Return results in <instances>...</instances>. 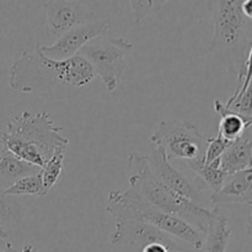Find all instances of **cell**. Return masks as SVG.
Masks as SVG:
<instances>
[{
    "instance_id": "cell-4",
    "label": "cell",
    "mask_w": 252,
    "mask_h": 252,
    "mask_svg": "<svg viewBox=\"0 0 252 252\" xmlns=\"http://www.w3.org/2000/svg\"><path fill=\"white\" fill-rule=\"evenodd\" d=\"M106 212L117 220H137L149 224L164 231L171 238L187 244L196 251H201L204 235L182 219L169 216L145 201L137 191H111L107 196Z\"/></svg>"
},
{
    "instance_id": "cell-8",
    "label": "cell",
    "mask_w": 252,
    "mask_h": 252,
    "mask_svg": "<svg viewBox=\"0 0 252 252\" xmlns=\"http://www.w3.org/2000/svg\"><path fill=\"white\" fill-rule=\"evenodd\" d=\"M112 245L126 248L129 252H140L150 244H162L170 252H196L182 245L164 231L137 220H117L111 233Z\"/></svg>"
},
{
    "instance_id": "cell-18",
    "label": "cell",
    "mask_w": 252,
    "mask_h": 252,
    "mask_svg": "<svg viewBox=\"0 0 252 252\" xmlns=\"http://www.w3.org/2000/svg\"><path fill=\"white\" fill-rule=\"evenodd\" d=\"M64 159H65V149L57 150L53 157L46 162V165L39 171L42 181H43V186L48 193L58 184L62 175H63Z\"/></svg>"
},
{
    "instance_id": "cell-10",
    "label": "cell",
    "mask_w": 252,
    "mask_h": 252,
    "mask_svg": "<svg viewBox=\"0 0 252 252\" xmlns=\"http://www.w3.org/2000/svg\"><path fill=\"white\" fill-rule=\"evenodd\" d=\"M110 25L103 20H94L91 22L79 25L63 36L54 41V43L39 47L42 53L54 61H65L76 56L84 46L93 39L107 33Z\"/></svg>"
},
{
    "instance_id": "cell-3",
    "label": "cell",
    "mask_w": 252,
    "mask_h": 252,
    "mask_svg": "<svg viewBox=\"0 0 252 252\" xmlns=\"http://www.w3.org/2000/svg\"><path fill=\"white\" fill-rule=\"evenodd\" d=\"M128 164L130 170V189L137 191L145 201L159 211L182 219L201 234H206L209 220L217 209L196 206L165 186L152 172L147 157L138 153H130Z\"/></svg>"
},
{
    "instance_id": "cell-15",
    "label": "cell",
    "mask_w": 252,
    "mask_h": 252,
    "mask_svg": "<svg viewBox=\"0 0 252 252\" xmlns=\"http://www.w3.org/2000/svg\"><path fill=\"white\" fill-rule=\"evenodd\" d=\"M231 230L228 225V218L216 211L209 220L204 234L202 252H226Z\"/></svg>"
},
{
    "instance_id": "cell-12",
    "label": "cell",
    "mask_w": 252,
    "mask_h": 252,
    "mask_svg": "<svg viewBox=\"0 0 252 252\" xmlns=\"http://www.w3.org/2000/svg\"><path fill=\"white\" fill-rule=\"evenodd\" d=\"M220 166L230 175L252 167V140L249 137H241L231 143L220 157Z\"/></svg>"
},
{
    "instance_id": "cell-26",
    "label": "cell",
    "mask_w": 252,
    "mask_h": 252,
    "mask_svg": "<svg viewBox=\"0 0 252 252\" xmlns=\"http://www.w3.org/2000/svg\"><path fill=\"white\" fill-rule=\"evenodd\" d=\"M246 235L250 236V238L252 239V211H251L250 219H249V223H248V225H246Z\"/></svg>"
},
{
    "instance_id": "cell-19",
    "label": "cell",
    "mask_w": 252,
    "mask_h": 252,
    "mask_svg": "<svg viewBox=\"0 0 252 252\" xmlns=\"http://www.w3.org/2000/svg\"><path fill=\"white\" fill-rule=\"evenodd\" d=\"M24 219V208L12 196L0 189V225H17Z\"/></svg>"
},
{
    "instance_id": "cell-1",
    "label": "cell",
    "mask_w": 252,
    "mask_h": 252,
    "mask_svg": "<svg viewBox=\"0 0 252 252\" xmlns=\"http://www.w3.org/2000/svg\"><path fill=\"white\" fill-rule=\"evenodd\" d=\"M95 71L81 56L54 61L41 48L25 52L9 68V85L15 93L31 94L46 101L73 100L95 80Z\"/></svg>"
},
{
    "instance_id": "cell-29",
    "label": "cell",
    "mask_w": 252,
    "mask_h": 252,
    "mask_svg": "<svg viewBox=\"0 0 252 252\" xmlns=\"http://www.w3.org/2000/svg\"><path fill=\"white\" fill-rule=\"evenodd\" d=\"M0 252H17V251L15 250L14 246H12L11 244H7V245H6V249H5L4 251H0Z\"/></svg>"
},
{
    "instance_id": "cell-16",
    "label": "cell",
    "mask_w": 252,
    "mask_h": 252,
    "mask_svg": "<svg viewBox=\"0 0 252 252\" xmlns=\"http://www.w3.org/2000/svg\"><path fill=\"white\" fill-rule=\"evenodd\" d=\"M186 165L196 174L204 189L212 191V194L218 193L223 189L229 175L221 169L220 159L214 160L206 165L204 161H186Z\"/></svg>"
},
{
    "instance_id": "cell-28",
    "label": "cell",
    "mask_w": 252,
    "mask_h": 252,
    "mask_svg": "<svg viewBox=\"0 0 252 252\" xmlns=\"http://www.w3.org/2000/svg\"><path fill=\"white\" fill-rule=\"evenodd\" d=\"M7 238H9V235H7L6 230L4 229V226L0 225V240H6Z\"/></svg>"
},
{
    "instance_id": "cell-22",
    "label": "cell",
    "mask_w": 252,
    "mask_h": 252,
    "mask_svg": "<svg viewBox=\"0 0 252 252\" xmlns=\"http://www.w3.org/2000/svg\"><path fill=\"white\" fill-rule=\"evenodd\" d=\"M228 110L239 113L241 116H245V117H252V81L245 90V93L238 96L236 100L229 106Z\"/></svg>"
},
{
    "instance_id": "cell-14",
    "label": "cell",
    "mask_w": 252,
    "mask_h": 252,
    "mask_svg": "<svg viewBox=\"0 0 252 252\" xmlns=\"http://www.w3.org/2000/svg\"><path fill=\"white\" fill-rule=\"evenodd\" d=\"M214 110L221 117L218 134L228 142H235L241 138L248 128L252 126V117H245L228 110L219 100L214 101Z\"/></svg>"
},
{
    "instance_id": "cell-20",
    "label": "cell",
    "mask_w": 252,
    "mask_h": 252,
    "mask_svg": "<svg viewBox=\"0 0 252 252\" xmlns=\"http://www.w3.org/2000/svg\"><path fill=\"white\" fill-rule=\"evenodd\" d=\"M252 81V43L250 46V49H249L248 57H246V61L244 63L243 70H241L240 75L238 76V86H236L235 91H234L233 96L228 100V102L224 103L226 108L236 100V97L240 95H243L245 93V90L248 89V86L250 85Z\"/></svg>"
},
{
    "instance_id": "cell-17",
    "label": "cell",
    "mask_w": 252,
    "mask_h": 252,
    "mask_svg": "<svg viewBox=\"0 0 252 252\" xmlns=\"http://www.w3.org/2000/svg\"><path fill=\"white\" fill-rule=\"evenodd\" d=\"M5 194L7 196H36V197H46L48 192L46 191L42 181L41 174L31 175V176L22 177L17 182H15L12 186L5 189Z\"/></svg>"
},
{
    "instance_id": "cell-25",
    "label": "cell",
    "mask_w": 252,
    "mask_h": 252,
    "mask_svg": "<svg viewBox=\"0 0 252 252\" xmlns=\"http://www.w3.org/2000/svg\"><path fill=\"white\" fill-rule=\"evenodd\" d=\"M241 11H243L244 16L248 20L252 21V0H243L241 4Z\"/></svg>"
},
{
    "instance_id": "cell-13",
    "label": "cell",
    "mask_w": 252,
    "mask_h": 252,
    "mask_svg": "<svg viewBox=\"0 0 252 252\" xmlns=\"http://www.w3.org/2000/svg\"><path fill=\"white\" fill-rule=\"evenodd\" d=\"M39 171L41 169L22 161L7 150L0 152V189L4 191L22 177L36 175Z\"/></svg>"
},
{
    "instance_id": "cell-27",
    "label": "cell",
    "mask_w": 252,
    "mask_h": 252,
    "mask_svg": "<svg viewBox=\"0 0 252 252\" xmlns=\"http://www.w3.org/2000/svg\"><path fill=\"white\" fill-rule=\"evenodd\" d=\"M21 252H38V251H37V249L34 248L33 245H31V244H27V245L24 246V249H22Z\"/></svg>"
},
{
    "instance_id": "cell-9",
    "label": "cell",
    "mask_w": 252,
    "mask_h": 252,
    "mask_svg": "<svg viewBox=\"0 0 252 252\" xmlns=\"http://www.w3.org/2000/svg\"><path fill=\"white\" fill-rule=\"evenodd\" d=\"M147 159L150 170L160 182H162L165 186L169 187L170 189L176 192L181 197L186 198L187 201L192 202L196 206L207 208L206 201L202 194L204 187L197 185L196 182H192L184 174L177 171L172 166L171 162L166 159V155H165L162 148L155 147L152 154L147 157Z\"/></svg>"
},
{
    "instance_id": "cell-21",
    "label": "cell",
    "mask_w": 252,
    "mask_h": 252,
    "mask_svg": "<svg viewBox=\"0 0 252 252\" xmlns=\"http://www.w3.org/2000/svg\"><path fill=\"white\" fill-rule=\"evenodd\" d=\"M233 142H228L224 139L220 134H217V137L208 138V144L206 149V157H204V164L208 165L213 162L214 160L220 159L221 155L224 154L229 145Z\"/></svg>"
},
{
    "instance_id": "cell-6",
    "label": "cell",
    "mask_w": 252,
    "mask_h": 252,
    "mask_svg": "<svg viewBox=\"0 0 252 252\" xmlns=\"http://www.w3.org/2000/svg\"><path fill=\"white\" fill-rule=\"evenodd\" d=\"M155 147L162 148L166 159L186 161H204L208 138L202 135L189 121L167 120L158 122L150 137Z\"/></svg>"
},
{
    "instance_id": "cell-2",
    "label": "cell",
    "mask_w": 252,
    "mask_h": 252,
    "mask_svg": "<svg viewBox=\"0 0 252 252\" xmlns=\"http://www.w3.org/2000/svg\"><path fill=\"white\" fill-rule=\"evenodd\" d=\"M56 127L48 112L25 111L11 118L1 135L2 149L38 169L59 149H66L69 139Z\"/></svg>"
},
{
    "instance_id": "cell-24",
    "label": "cell",
    "mask_w": 252,
    "mask_h": 252,
    "mask_svg": "<svg viewBox=\"0 0 252 252\" xmlns=\"http://www.w3.org/2000/svg\"><path fill=\"white\" fill-rule=\"evenodd\" d=\"M140 252H170V250L162 244H150V245L145 246Z\"/></svg>"
},
{
    "instance_id": "cell-11",
    "label": "cell",
    "mask_w": 252,
    "mask_h": 252,
    "mask_svg": "<svg viewBox=\"0 0 252 252\" xmlns=\"http://www.w3.org/2000/svg\"><path fill=\"white\" fill-rule=\"evenodd\" d=\"M43 7L48 38L58 39L74 27L95 19L83 1H47Z\"/></svg>"
},
{
    "instance_id": "cell-7",
    "label": "cell",
    "mask_w": 252,
    "mask_h": 252,
    "mask_svg": "<svg viewBox=\"0 0 252 252\" xmlns=\"http://www.w3.org/2000/svg\"><path fill=\"white\" fill-rule=\"evenodd\" d=\"M132 49L133 43L128 39L105 34L89 42L78 54L88 61L96 75L100 76L106 90L113 93L127 68L126 58Z\"/></svg>"
},
{
    "instance_id": "cell-5",
    "label": "cell",
    "mask_w": 252,
    "mask_h": 252,
    "mask_svg": "<svg viewBox=\"0 0 252 252\" xmlns=\"http://www.w3.org/2000/svg\"><path fill=\"white\" fill-rule=\"evenodd\" d=\"M243 0L217 1L214 34L209 52L240 75L252 42H249V20L241 11Z\"/></svg>"
},
{
    "instance_id": "cell-23",
    "label": "cell",
    "mask_w": 252,
    "mask_h": 252,
    "mask_svg": "<svg viewBox=\"0 0 252 252\" xmlns=\"http://www.w3.org/2000/svg\"><path fill=\"white\" fill-rule=\"evenodd\" d=\"M135 14V21H140L152 9L153 1H129Z\"/></svg>"
}]
</instances>
